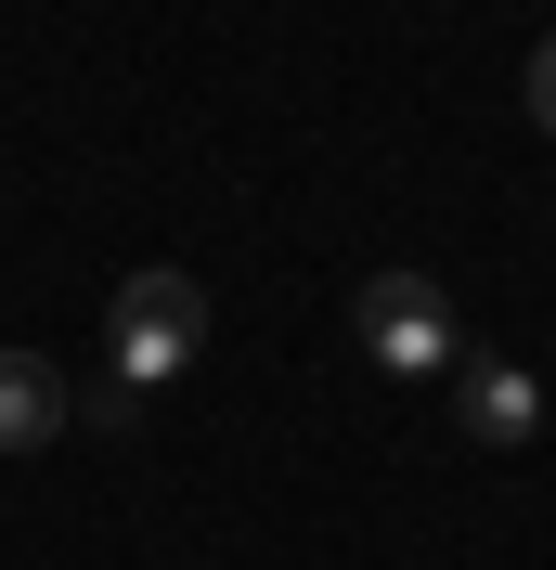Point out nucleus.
<instances>
[{
  "label": "nucleus",
  "instance_id": "nucleus-1",
  "mask_svg": "<svg viewBox=\"0 0 556 570\" xmlns=\"http://www.w3.org/2000/svg\"><path fill=\"white\" fill-rule=\"evenodd\" d=\"M195 351H208V285H195V273H130V285H117L105 363L130 376V390H169Z\"/></svg>",
  "mask_w": 556,
  "mask_h": 570
},
{
  "label": "nucleus",
  "instance_id": "nucleus-2",
  "mask_svg": "<svg viewBox=\"0 0 556 570\" xmlns=\"http://www.w3.org/2000/svg\"><path fill=\"white\" fill-rule=\"evenodd\" d=\"M349 351L388 363V376H440L466 337H453V298L427 273H363V285H349Z\"/></svg>",
  "mask_w": 556,
  "mask_h": 570
},
{
  "label": "nucleus",
  "instance_id": "nucleus-3",
  "mask_svg": "<svg viewBox=\"0 0 556 570\" xmlns=\"http://www.w3.org/2000/svg\"><path fill=\"white\" fill-rule=\"evenodd\" d=\"M453 415H466L479 454H530L544 441V390H530L518 363H453Z\"/></svg>",
  "mask_w": 556,
  "mask_h": 570
},
{
  "label": "nucleus",
  "instance_id": "nucleus-4",
  "mask_svg": "<svg viewBox=\"0 0 556 570\" xmlns=\"http://www.w3.org/2000/svg\"><path fill=\"white\" fill-rule=\"evenodd\" d=\"M66 428H78V390L39 351H0V454H52Z\"/></svg>",
  "mask_w": 556,
  "mask_h": 570
},
{
  "label": "nucleus",
  "instance_id": "nucleus-5",
  "mask_svg": "<svg viewBox=\"0 0 556 570\" xmlns=\"http://www.w3.org/2000/svg\"><path fill=\"white\" fill-rule=\"evenodd\" d=\"M78 415H91V428H105V441H130V428H142V390H130V376H105V390H91V402H78Z\"/></svg>",
  "mask_w": 556,
  "mask_h": 570
},
{
  "label": "nucleus",
  "instance_id": "nucleus-6",
  "mask_svg": "<svg viewBox=\"0 0 556 570\" xmlns=\"http://www.w3.org/2000/svg\"><path fill=\"white\" fill-rule=\"evenodd\" d=\"M530 117H544V130H556V39H544V52H530Z\"/></svg>",
  "mask_w": 556,
  "mask_h": 570
}]
</instances>
